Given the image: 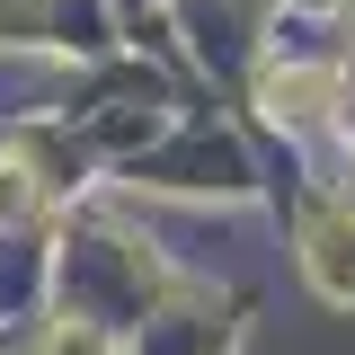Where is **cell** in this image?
<instances>
[{"instance_id": "6da1fadb", "label": "cell", "mask_w": 355, "mask_h": 355, "mask_svg": "<svg viewBox=\"0 0 355 355\" xmlns=\"http://www.w3.org/2000/svg\"><path fill=\"white\" fill-rule=\"evenodd\" d=\"M311 240H320V284H329V293H347V275H338V258H329V249H355V231H347V222H320Z\"/></svg>"}]
</instances>
